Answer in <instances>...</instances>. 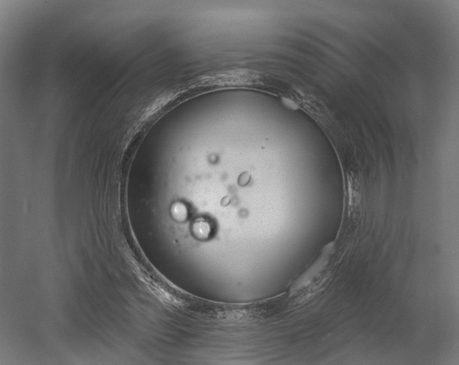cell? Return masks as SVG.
Instances as JSON below:
<instances>
[{
  "instance_id": "6da1fadb",
  "label": "cell",
  "mask_w": 459,
  "mask_h": 365,
  "mask_svg": "<svg viewBox=\"0 0 459 365\" xmlns=\"http://www.w3.org/2000/svg\"><path fill=\"white\" fill-rule=\"evenodd\" d=\"M194 235L200 240H207L213 234V226L209 220L201 218L192 226Z\"/></svg>"
},
{
  "instance_id": "7a4b0ae2",
  "label": "cell",
  "mask_w": 459,
  "mask_h": 365,
  "mask_svg": "<svg viewBox=\"0 0 459 365\" xmlns=\"http://www.w3.org/2000/svg\"><path fill=\"white\" fill-rule=\"evenodd\" d=\"M171 213L172 217L177 221H183L188 218L189 210L186 205L178 202L172 205Z\"/></svg>"
}]
</instances>
